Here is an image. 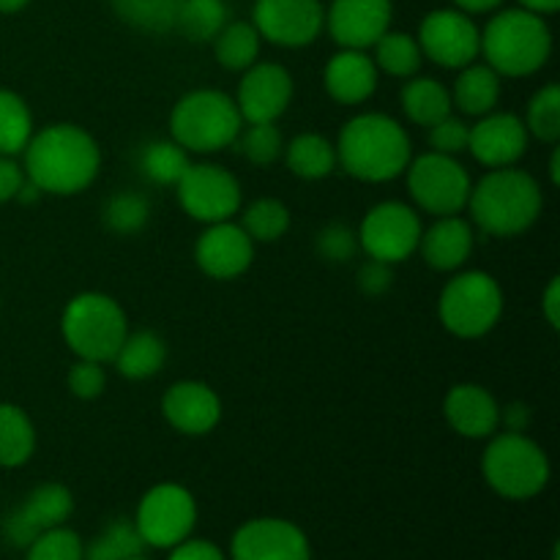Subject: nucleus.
I'll list each match as a JSON object with an SVG mask.
<instances>
[{"label":"nucleus","mask_w":560,"mask_h":560,"mask_svg":"<svg viewBox=\"0 0 560 560\" xmlns=\"http://www.w3.org/2000/svg\"><path fill=\"white\" fill-rule=\"evenodd\" d=\"M290 222H293V217H290V208L282 200L260 197V200L244 208V217H241L238 224L255 244H273V241L288 233Z\"/></svg>","instance_id":"nucleus-35"},{"label":"nucleus","mask_w":560,"mask_h":560,"mask_svg":"<svg viewBox=\"0 0 560 560\" xmlns=\"http://www.w3.org/2000/svg\"><path fill=\"white\" fill-rule=\"evenodd\" d=\"M550 180H552V184H560V148H552V156H550Z\"/></svg>","instance_id":"nucleus-54"},{"label":"nucleus","mask_w":560,"mask_h":560,"mask_svg":"<svg viewBox=\"0 0 560 560\" xmlns=\"http://www.w3.org/2000/svg\"><path fill=\"white\" fill-rule=\"evenodd\" d=\"M293 102V77L282 63L257 60L244 71L235 93L244 124H277Z\"/></svg>","instance_id":"nucleus-16"},{"label":"nucleus","mask_w":560,"mask_h":560,"mask_svg":"<svg viewBox=\"0 0 560 560\" xmlns=\"http://www.w3.org/2000/svg\"><path fill=\"white\" fill-rule=\"evenodd\" d=\"M162 413L175 432L200 438L222 421V399L208 383L178 381L164 392Z\"/></svg>","instance_id":"nucleus-21"},{"label":"nucleus","mask_w":560,"mask_h":560,"mask_svg":"<svg viewBox=\"0 0 560 560\" xmlns=\"http://www.w3.org/2000/svg\"><path fill=\"white\" fill-rule=\"evenodd\" d=\"M408 191L421 211L432 217H454L468 208L474 180L470 173L457 162V156L427 151L410 159L408 164Z\"/></svg>","instance_id":"nucleus-9"},{"label":"nucleus","mask_w":560,"mask_h":560,"mask_svg":"<svg viewBox=\"0 0 560 560\" xmlns=\"http://www.w3.org/2000/svg\"><path fill=\"white\" fill-rule=\"evenodd\" d=\"M228 3L224 0H180L175 11V27L189 42L208 44L228 25Z\"/></svg>","instance_id":"nucleus-31"},{"label":"nucleus","mask_w":560,"mask_h":560,"mask_svg":"<svg viewBox=\"0 0 560 560\" xmlns=\"http://www.w3.org/2000/svg\"><path fill=\"white\" fill-rule=\"evenodd\" d=\"M131 560H151V558H145V556H140V558H131Z\"/></svg>","instance_id":"nucleus-55"},{"label":"nucleus","mask_w":560,"mask_h":560,"mask_svg":"<svg viewBox=\"0 0 560 560\" xmlns=\"http://www.w3.org/2000/svg\"><path fill=\"white\" fill-rule=\"evenodd\" d=\"M517 3L523 5V9L534 11V14H541V16L556 14L560 9V0H517Z\"/></svg>","instance_id":"nucleus-51"},{"label":"nucleus","mask_w":560,"mask_h":560,"mask_svg":"<svg viewBox=\"0 0 560 560\" xmlns=\"http://www.w3.org/2000/svg\"><path fill=\"white\" fill-rule=\"evenodd\" d=\"M195 260L206 277L228 282L249 271L255 260V241L244 233L233 219L217 224H206L195 244Z\"/></svg>","instance_id":"nucleus-19"},{"label":"nucleus","mask_w":560,"mask_h":560,"mask_svg":"<svg viewBox=\"0 0 560 560\" xmlns=\"http://www.w3.org/2000/svg\"><path fill=\"white\" fill-rule=\"evenodd\" d=\"M377 66L366 49H342L328 58L326 69H323V85H326L328 96L339 104H364L372 98L377 88Z\"/></svg>","instance_id":"nucleus-23"},{"label":"nucleus","mask_w":560,"mask_h":560,"mask_svg":"<svg viewBox=\"0 0 560 560\" xmlns=\"http://www.w3.org/2000/svg\"><path fill=\"white\" fill-rule=\"evenodd\" d=\"M113 11L137 31L164 33L175 27V11L180 0H109Z\"/></svg>","instance_id":"nucleus-37"},{"label":"nucleus","mask_w":560,"mask_h":560,"mask_svg":"<svg viewBox=\"0 0 560 560\" xmlns=\"http://www.w3.org/2000/svg\"><path fill=\"white\" fill-rule=\"evenodd\" d=\"M260 33L252 22L235 20L228 22L222 31L213 38V55H217L219 66L228 71H246L252 63L260 58Z\"/></svg>","instance_id":"nucleus-30"},{"label":"nucleus","mask_w":560,"mask_h":560,"mask_svg":"<svg viewBox=\"0 0 560 560\" xmlns=\"http://www.w3.org/2000/svg\"><path fill=\"white\" fill-rule=\"evenodd\" d=\"M36 452V427L20 405L0 402V468H22Z\"/></svg>","instance_id":"nucleus-29"},{"label":"nucleus","mask_w":560,"mask_h":560,"mask_svg":"<svg viewBox=\"0 0 560 560\" xmlns=\"http://www.w3.org/2000/svg\"><path fill=\"white\" fill-rule=\"evenodd\" d=\"M523 124L530 137L556 145L560 137V88L556 82L539 88V91L530 96L528 113H525Z\"/></svg>","instance_id":"nucleus-38"},{"label":"nucleus","mask_w":560,"mask_h":560,"mask_svg":"<svg viewBox=\"0 0 560 560\" xmlns=\"http://www.w3.org/2000/svg\"><path fill=\"white\" fill-rule=\"evenodd\" d=\"M102 219L115 235H137L151 219V202L137 191H118L104 202Z\"/></svg>","instance_id":"nucleus-40"},{"label":"nucleus","mask_w":560,"mask_h":560,"mask_svg":"<svg viewBox=\"0 0 560 560\" xmlns=\"http://www.w3.org/2000/svg\"><path fill=\"white\" fill-rule=\"evenodd\" d=\"M545 195L539 180L525 170L498 167L490 170L479 184H474L468 197V211L474 224L495 238H514L523 235L539 222Z\"/></svg>","instance_id":"nucleus-3"},{"label":"nucleus","mask_w":560,"mask_h":560,"mask_svg":"<svg viewBox=\"0 0 560 560\" xmlns=\"http://www.w3.org/2000/svg\"><path fill=\"white\" fill-rule=\"evenodd\" d=\"M145 556V541L137 530L135 520L118 517L98 536H93L91 545H85V560H131Z\"/></svg>","instance_id":"nucleus-33"},{"label":"nucleus","mask_w":560,"mask_h":560,"mask_svg":"<svg viewBox=\"0 0 560 560\" xmlns=\"http://www.w3.org/2000/svg\"><path fill=\"white\" fill-rule=\"evenodd\" d=\"M479 55L501 77H530L547 66L552 55V31L547 16L514 5L498 9L481 27Z\"/></svg>","instance_id":"nucleus-4"},{"label":"nucleus","mask_w":560,"mask_h":560,"mask_svg":"<svg viewBox=\"0 0 560 560\" xmlns=\"http://www.w3.org/2000/svg\"><path fill=\"white\" fill-rule=\"evenodd\" d=\"M443 416L457 435L487 441L501 430V405L479 383H457L443 399Z\"/></svg>","instance_id":"nucleus-22"},{"label":"nucleus","mask_w":560,"mask_h":560,"mask_svg":"<svg viewBox=\"0 0 560 560\" xmlns=\"http://www.w3.org/2000/svg\"><path fill=\"white\" fill-rule=\"evenodd\" d=\"M33 115L31 107L20 93L0 88V153L3 156H16L25 151L33 137Z\"/></svg>","instance_id":"nucleus-34"},{"label":"nucleus","mask_w":560,"mask_h":560,"mask_svg":"<svg viewBox=\"0 0 560 560\" xmlns=\"http://www.w3.org/2000/svg\"><path fill=\"white\" fill-rule=\"evenodd\" d=\"M503 290L487 271L454 273L438 299L443 328L459 339H479L501 323Z\"/></svg>","instance_id":"nucleus-8"},{"label":"nucleus","mask_w":560,"mask_h":560,"mask_svg":"<svg viewBox=\"0 0 560 560\" xmlns=\"http://www.w3.org/2000/svg\"><path fill=\"white\" fill-rule=\"evenodd\" d=\"M178 202L191 219L202 224L228 222L241 211V184L222 164H189L175 184Z\"/></svg>","instance_id":"nucleus-12"},{"label":"nucleus","mask_w":560,"mask_h":560,"mask_svg":"<svg viewBox=\"0 0 560 560\" xmlns=\"http://www.w3.org/2000/svg\"><path fill=\"white\" fill-rule=\"evenodd\" d=\"M38 197H42V189H38L33 180L25 178L22 180V186H20V191H16L14 200L22 202V206H33V202H38Z\"/></svg>","instance_id":"nucleus-52"},{"label":"nucleus","mask_w":560,"mask_h":560,"mask_svg":"<svg viewBox=\"0 0 560 560\" xmlns=\"http://www.w3.org/2000/svg\"><path fill=\"white\" fill-rule=\"evenodd\" d=\"M167 560H230L224 556L222 550H219L213 541H206V539H184L180 545H175L173 550H170Z\"/></svg>","instance_id":"nucleus-46"},{"label":"nucleus","mask_w":560,"mask_h":560,"mask_svg":"<svg viewBox=\"0 0 560 560\" xmlns=\"http://www.w3.org/2000/svg\"><path fill=\"white\" fill-rule=\"evenodd\" d=\"M284 162L299 178L323 180L337 170V145L315 131H306L284 145Z\"/></svg>","instance_id":"nucleus-28"},{"label":"nucleus","mask_w":560,"mask_h":560,"mask_svg":"<svg viewBox=\"0 0 560 560\" xmlns=\"http://www.w3.org/2000/svg\"><path fill=\"white\" fill-rule=\"evenodd\" d=\"M27 5H31V0H0V14H16Z\"/></svg>","instance_id":"nucleus-53"},{"label":"nucleus","mask_w":560,"mask_h":560,"mask_svg":"<svg viewBox=\"0 0 560 560\" xmlns=\"http://www.w3.org/2000/svg\"><path fill=\"white\" fill-rule=\"evenodd\" d=\"M399 104L410 124L430 129L432 124L452 115V93L435 77H408L399 91Z\"/></svg>","instance_id":"nucleus-26"},{"label":"nucleus","mask_w":560,"mask_h":560,"mask_svg":"<svg viewBox=\"0 0 560 560\" xmlns=\"http://www.w3.org/2000/svg\"><path fill=\"white\" fill-rule=\"evenodd\" d=\"M355 284H359V290L364 295H383L392 290L394 284V266H388V262H381V260H366L364 266L359 268V273H355Z\"/></svg>","instance_id":"nucleus-45"},{"label":"nucleus","mask_w":560,"mask_h":560,"mask_svg":"<svg viewBox=\"0 0 560 560\" xmlns=\"http://www.w3.org/2000/svg\"><path fill=\"white\" fill-rule=\"evenodd\" d=\"M413 159L408 129L386 113H361L342 126L337 140V164L364 184L399 178Z\"/></svg>","instance_id":"nucleus-2"},{"label":"nucleus","mask_w":560,"mask_h":560,"mask_svg":"<svg viewBox=\"0 0 560 560\" xmlns=\"http://www.w3.org/2000/svg\"><path fill=\"white\" fill-rule=\"evenodd\" d=\"M135 525L145 547L173 550L189 539L197 525V501L184 485L162 481L140 498L135 512Z\"/></svg>","instance_id":"nucleus-10"},{"label":"nucleus","mask_w":560,"mask_h":560,"mask_svg":"<svg viewBox=\"0 0 560 560\" xmlns=\"http://www.w3.org/2000/svg\"><path fill=\"white\" fill-rule=\"evenodd\" d=\"M252 25L262 42L277 47H310L326 25V5L320 0H255Z\"/></svg>","instance_id":"nucleus-14"},{"label":"nucleus","mask_w":560,"mask_h":560,"mask_svg":"<svg viewBox=\"0 0 560 560\" xmlns=\"http://www.w3.org/2000/svg\"><path fill=\"white\" fill-rule=\"evenodd\" d=\"M164 361H167V345H164V339L156 331L140 328V331L126 334L113 364L129 381H148V377L162 372Z\"/></svg>","instance_id":"nucleus-27"},{"label":"nucleus","mask_w":560,"mask_h":560,"mask_svg":"<svg viewBox=\"0 0 560 560\" xmlns=\"http://www.w3.org/2000/svg\"><path fill=\"white\" fill-rule=\"evenodd\" d=\"M230 560H312V545L290 520L255 517L230 539Z\"/></svg>","instance_id":"nucleus-15"},{"label":"nucleus","mask_w":560,"mask_h":560,"mask_svg":"<svg viewBox=\"0 0 560 560\" xmlns=\"http://www.w3.org/2000/svg\"><path fill=\"white\" fill-rule=\"evenodd\" d=\"M392 0H331L326 9V31L342 49H372L392 31Z\"/></svg>","instance_id":"nucleus-18"},{"label":"nucleus","mask_w":560,"mask_h":560,"mask_svg":"<svg viewBox=\"0 0 560 560\" xmlns=\"http://www.w3.org/2000/svg\"><path fill=\"white\" fill-rule=\"evenodd\" d=\"M22 156L25 178L33 180L42 195H80L102 170V148L91 131L77 124H49L33 131Z\"/></svg>","instance_id":"nucleus-1"},{"label":"nucleus","mask_w":560,"mask_h":560,"mask_svg":"<svg viewBox=\"0 0 560 560\" xmlns=\"http://www.w3.org/2000/svg\"><path fill=\"white\" fill-rule=\"evenodd\" d=\"M372 49H375L372 60H375L377 71H386V74L392 77H402V80L419 74L421 63H424V52H421L419 47V38L402 31H386L375 44H372Z\"/></svg>","instance_id":"nucleus-32"},{"label":"nucleus","mask_w":560,"mask_h":560,"mask_svg":"<svg viewBox=\"0 0 560 560\" xmlns=\"http://www.w3.org/2000/svg\"><path fill=\"white\" fill-rule=\"evenodd\" d=\"M503 5V0H454V9L465 11L468 16H479V14H492Z\"/></svg>","instance_id":"nucleus-50"},{"label":"nucleus","mask_w":560,"mask_h":560,"mask_svg":"<svg viewBox=\"0 0 560 560\" xmlns=\"http://www.w3.org/2000/svg\"><path fill=\"white\" fill-rule=\"evenodd\" d=\"M541 310H545V320L552 328L560 326V279L552 277L550 284L545 290V299H541Z\"/></svg>","instance_id":"nucleus-49"},{"label":"nucleus","mask_w":560,"mask_h":560,"mask_svg":"<svg viewBox=\"0 0 560 560\" xmlns=\"http://www.w3.org/2000/svg\"><path fill=\"white\" fill-rule=\"evenodd\" d=\"M528 142L530 135L520 115L492 109V113L476 118V124L470 126L468 151L474 153L479 164L498 170L517 164L528 151Z\"/></svg>","instance_id":"nucleus-20"},{"label":"nucleus","mask_w":560,"mask_h":560,"mask_svg":"<svg viewBox=\"0 0 560 560\" xmlns=\"http://www.w3.org/2000/svg\"><path fill=\"white\" fill-rule=\"evenodd\" d=\"M419 47L424 60L443 69H463L479 58L481 27L459 9H435L421 20Z\"/></svg>","instance_id":"nucleus-13"},{"label":"nucleus","mask_w":560,"mask_h":560,"mask_svg":"<svg viewBox=\"0 0 560 560\" xmlns=\"http://www.w3.org/2000/svg\"><path fill=\"white\" fill-rule=\"evenodd\" d=\"M233 145L238 148L246 162L257 164V167H268L284 153L282 131L277 129V124H244Z\"/></svg>","instance_id":"nucleus-39"},{"label":"nucleus","mask_w":560,"mask_h":560,"mask_svg":"<svg viewBox=\"0 0 560 560\" xmlns=\"http://www.w3.org/2000/svg\"><path fill=\"white\" fill-rule=\"evenodd\" d=\"M71 512H74V495H71L69 487L58 485V481L38 485L14 512L5 514L3 539L11 547L25 550L38 534L69 523Z\"/></svg>","instance_id":"nucleus-17"},{"label":"nucleus","mask_w":560,"mask_h":560,"mask_svg":"<svg viewBox=\"0 0 560 560\" xmlns=\"http://www.w3.org/2000/svg\"><path fill=\"white\" fill-rule=\"evenodd\" d=\"M104 386H107V372L98 361L77 359V364L69 370V392L77 399H96L102 397Z\"/></svg>","instance_id":"nucleus-44"},{"label":"nucleus","mask_w":560,"mask_h":560,"mask_svg":"<svg viewBox=\"0 0 560 560\" xmlns=\"http://www.w3.org/2000/svg\"><path fill=\"white\" fill-rule=\"evenodd\" d=\"M60 334L77 359L109 364L129 334L126 312L113 295L77 293L60 315Z\"/></svg>","instance_id":"nucleus-7"},{"label":"nucleus","mask_w":560,"mask_h":560,"mask_svg":"<svg viewBox=\"0 0 560 560\" xmlns=\"http://www.w3.org/2000/svg\"><path fill=\"white\" fill-rule=\"evenodd\" d=\"M189 164H191L189 153H186L173 137H170V140H153L142 148V156H140L142 173L159 186L178 184L180 175L186 173Z\"/></svg>","instance_id":"nucleus-36"},{"label":"nucleus","mask_w":560,"mask_h":560,"mask_svg":"<svg viewBox=\"0 0 560 560\" xmlns=\"http://www.w3.org/2000/svg\"><path fill=\"white\" fill-rule=\"evenodd\" d=\"M25 560H85V545L71 528H49L25 547Z\"/></svg>","instance_id":"nucleus-41"},{"label":"nucleus","mask_w":560,"mask_h":560,"mask_svg":"<svg viewBox=\"0 0 560 560\" xmlns=\"http://www.w3.org/2000/svg\"><path fill=\"white\" fill-rule=\"evenodd\" d=\"M241 126L244 118L235 107V98L213 88L184 93L170 113V137L186 153H202V156L233 145Z\"/></svg>","instance_id":"nucleus-6"},{"label":"nucleus","mask_w":560,"mask_h":560,"mask_svg":"<svg viewBox=\"0 0 560 560\" xmlns=\"http://www.w3.org/2000/svg\"><path fill=\"white\" fill-rule=\"evenodd\" d=\"M452 104L459 113L470 115V118H481V115L492 113L501 102V74L490 69L487 63H468L459 69L457 80H454Z\"/></svg>","instance_id":"nucleus-25"},{"label":"nucleus","mask_w":560,"mask_h":560,"mask_svg":"<svg viewBox=\"0 0 560 560\" xmlns=\"http://www.w3.org/2000/svg\"><path fill=\"white\" fill-rule=\"evenodd\" d=\"M481 476L495 495L506 501H530L550 485V457L525 432H501L487 438Z\"/></svg>","instance_id":"nucleus-5"},{"label":"nucleus","mask_w":560,"mask_h":560,"mask_svg":"<svg viewBox=\"0 0 560 560\" xmlns=\"http://www.w3.org/2000/svg\"><path fill=\"white\" fill-rule=\"evenodd\" d=\"M468 137L470 126L463 118H454V115H446V118L430 126L432 151L446 153V156H459L463 151H468Z\"/></svg>","instance_id":"nucleus-43"},{"label":"nucleus","mask_w":560,"mask_h":560,"mask_svg":"<svg viewBox=\"0 0 560 560\" xmlns=\"http://www.w3.org/2000/svg\"><path fill=\"white\" fill-rule=\"evenodd\" d=\"M421 230L424 224L416 208L399 200H383L366 211L359 228V244L372 260L397 266L419 252Z\"/></svg>","instance_id":"nucleus-11"},{"label":"nucleus","mask_w":560,"mask_h":560,"mask_svg":"<svg viewBox=\"0 0 560 560\" xmlns=\"http://www.w3.org/2000/svg\"><path fill=\"white\" fill-rule=\"evenodd\" d=\"M22 180H25V170L14 162V156H3L0 153V206L14 200Z\"/></svg>","instance_id":"nucleus-47"},{"label":"nucleus","mask_w":560,"mask_h":560,"mask_svg":"<svg viewBox=\"0 0 560 560\" xmlns=\"http://www.w3.org/2000/svg\"><path fill=\"white\" fill-rule=\"evenodd\" d=\"M317 255L328 262H350L355 255H359V233L350 230L348 224L331 222L317 233L315 238Z\"/></svg>","instance_id":"nucleus-42"},{"label":"nucleus","mask_w":560,"mask_h":560,"mask_svg":"<svg viewBox=\"0 0 560 560\" xmlns=\"http://www.w3.org/2000/svg\"><path fill=\"white\" fill-rule=\"evenodd\" d=\"M534 413L525 402H512L506 408H501V427L506 432H528Z\"/></svg>","instance_id":"nucleus-48"},{"label":"nucleus","mask_w":560,"mask_h":560,"mask_svg":"<svg viewBox=\"0 0 560 560\" xmlns=\"http://www.w3.org/2000/svg\"><path fill=\"white\" fill-rule=\"evenodd\" d=\"M419 252L435 271H459L474 252V228L459 213L435 217V222L421 230Z\"/></svg>","instance_id":"nucleus-24"}]
</instances>
